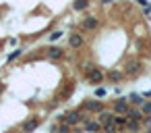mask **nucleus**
Instances as JSON below:
<instances>
[{"label": "nucleus", "instance_id": "obj_1", "mask_svg": "<svg viewBox=\"0 0 151 133\" xmlns=\"http://www.w3.org/2000/svg\"><path fill=\"white\" fill-rule=\"evenodd\" d=\"M89 118H91V114H89V112H81L79 108H75V110H64V112L56 114V123H66V125H70V127L85 125Z\"/></svg>", "mask_w": 151, "mask_h": 133}, {"label": "nucleus", "instance_id": "obj_2", "mask_svg": "<svg viewBox=\"0 0 151 133\" xmlns=\"http://www.w3.org/2000/svg\"><path fill=\"white\" fill-rule=\"evenodd\" d=\"M122 71H124V77H130V79H137L143 71H145V67H143V58H137V56H132V58H128L126 63H124V67H122Z\"/></svg>", "mask_w": 151, "mask_h": 133}, {"label": "nucleus", "instance_id": "obj_3", "mask_svg": "<svg viewBox=\"0 0 151 133\" xmlns=\"http://www.w3.org/2000/svg\"><path fill=\"white\" fill-rule=\"evenodd\" d=\"M81 112H89V114H97V112H101L104 108H106V104H104V100H99V98H89V100H83L79 106H77Z\"/></svg>", "mask_w": 151, "mask_h": 133}, {"label": "nucleus", "instance_id": "obj_4", "mask_svg": "<svg viewBox=\"0 0 151 133\" xmlns=\"http://www.w3.org/2000/svg\"><path fill=\"white\" fill-rule=\"evenodd\" d=\"M97 27H99V17H97V15H85V17H81V21H79V29H81L83 33L97 31Z\"/></svg>", "mask_w": 151, "mask_h": 133}, {"label": "nucleus", "instance_id": "obj_5", "mask_svg": "<svg viewBox=\"0 0 151 133\" xmlns=\"http://www.w3.org/2000/svg\"><path fill=\"white\" fill-rule=\"evenodd\" d=\"M85 79H87V83L89 85H104V81H106V71L101 69V67H93L87 75H85Z\"/></svg>", "mask_w": 151, "mask_h": 133}, {"label": "nucleus", "instance_id": "obj_6", "mask_svg": "<svg viewBox=\"0 0 151 133\" xmlns=\"http://www.w3.org/2000/svg\"><path fill=\"white\" fill-rule=\"evenodd\" d=\"M110 108L114 110V114H126V110L130 108L126 96H118L116 100H110Z\"/></svg>", "mask_w": 151, "mask_h": 133}, {"label": "nucleus", "instance_id": "obj_7", "mask_svg": "<svg viewBox=\"0 0 151 133\" xmlns=\"http://www.w3.org/2000/svg\"><path fill=\"white\" fill-rule=\"evenodd\" d=\"M64 56H66V50L60 48V46H48V48H46V58H48L50 63H58V60H62Z\"/></svg>", "mask_w": 151, "mask_h": 133}, {"label": "nucleus", "instance_id": "obj_8", "mask_svg": "<svg viewBox=\"0 0 151 133\" xmlns=\"http://www.w3.org/2000/svg\"><path fill=\"white\" fill-rule=\"evenodd\" d=\"M42 125V116H29V118H25L23 123H21V133H33L37 127Z\"/></svg>", "mask_w": 151, "mask_h": 133}, {"label": "nucleus", "instance_id": "obj_9", "mask_svg": "<svg viewBox=\"0 0 151 133\" xmlns=\"http://www.w3.org/2000/svg\"><path fill=\"white\" fill-rule=\"evenodd\" d=\"M66 44H68L70 50H81V48L85 46V38H83L81 31H73V33L68 36V40H66Z\"/></svg>", "mask_w": 151, "mask_h": 133}, {"label": "nucleus", "instance_id": "obj_10", "mask_svg": "<svg viewBox=\"0 0 151 133\" xmlns=\"http://www.w3.org/2000/svg\"><path fill=\"white\" fill-rule=\"evenodd\" d=\"M122 79H124V71L122 69H108L106 71V81L108 83L114 85V83H120Z\"/></svg>", "mask_w": 151, "mask_h": 133}, {"label": "nucleus", "instance_id": "obj_11", "mask_svg": "<svg viewBox=\"0 0 151 133\" xmlns=\"http://www.w3.org/2000/svg\"><path fill=\"white\" fill-rule=\"evenodd\" d=\"M85 133H104V125L97 121V118H89L85 125H83Z\"/></svg>", "mask_w": 151, "mask_h": 133}, {"label": "nucleus", "instance_id": "obj_12", "mask_svg": "<svg viewBox=\"0 0 151 133\" xmlns=\"http://www.w3.org/2000/svg\"><path fill=\"white\" fill-rule=\"evenodd\" d=\"M128 121H139V123H143V118H145V114L141 112V108L139 106H130L128 110H126V114H124Z\"/></svg>", "mask_w": 151, "mask_h": 133}, {"label": "nucleus", "instance_id": "obj_13", "mask_svg": "<svg viewBox=\"0 0 151 133\" xmlns=\"http://www.w3.org/2000/svg\"><path fill=\"white\" fill-rule=\"evenodd\" d=\"M95 118H97V121H99L101 125L114 123V110H112V108H110V110H108V108H104L101 112H97V114H95Z\"/></svg>", "mask_w": 151, "mask_h": 133}, {"label": "nucleus", "instance_id": "obj_14", "mask_svg": "<svg viewBox=\"0 0 151 133\" xmlns=\"http://www.w3.org/2000/svg\"><path fill=\"white\" fill-rule=\"evenodd\" d=\"M126 100H128V104L130 106H143V102H145V98H143V94H137V92H130L128 96H126Z\"/></svg>", "mask_w": 151, "mask_h": 133}, {"label": "nucleus", "instance_id": "obj_15", "mask_svg": "<svg viewBox=\"0 0 151 133\" xmlns=\"http://www.w3.org/2000/svg\"><path fill=\"white\" fill-rule=\"evenodd\" d=\"M141 123L139 121H126V125H124V131L126 133H141Z\"/></svg>", "mask_w": 151, "mask_h": 133}, {"label": "nucleus", "instance_id": "obj_16", "mask_svg": "<svg viewBox=\"0 0 151 133\" xmlns=\"http://www.w3.org/2000/svg\"><path fill=\"white\" fill-rule=\"evenodd\" d=\"M106 96H108V87H106V85H95V87H93V98H99V100H101V98H106Z\"/></svg>", "mask_w": 151, "mask_h": 133}, {"label": "nucleus", "instance_id": "obj_17", "mask_svg": "<svg viewBox=\"0 0 151 133\" xmlns=\"http://www.w3.org/2000/svg\"><path fill=\"white\" fill-rule=\"evenodd\" d=\"M89 4H91L89 0H75V2H73V11L81 13V11H85V9H87Z\"/></svg>", "mask_w": 151, "mask_h": 133}, {"label": "nucleus", "instance_id": "obj_18", "mask_svg": "<svg viewBox=\"0 0 151 133\" xmlns=\"http://www.w3.org/2000/svg\"><path fill=\"white\" fill-rule=\"evenodd\" d=\"M62 36H64V31H62V29H54V31L48 36V42H50V44H54V42H58Z\"/></svg>", "mask_w": 151, "mask_h": 133}, {"label": "nucleus", "instance_id": "obj_19", "mask_svg": "<svg viewBox=\"0 0 151 133\" xmlns=\"http://www.w3.org/2000/svg\"><path fill=\"white\" fill-rule=\"evenodd\" d=\"M122 129L116 125V123H108V125H104V133H120Z\"/></svg>", "mask_w": 151, "mask_h": 133}, {"label": "nucleus", "instance_id": "obj_20", "mask_svg": "<svg viewBox=\"0 0 151 133\" xmlns=\"http://www.w3.org/2000/svg\"><path fill=\"white\" fill-rule=\"evenodd\" d=\"M126 121H128V118H126L124 114H114V123H116V125H118L122 131H124V125H126Z\"/></svg>", "mask_w": 151, "mask_h": 133}, {"label": "nucleus", "instance_id": "obj_21", "mask_svg": "<svg viewBox=\"0 0 151 133\" xmlns=\"http://www.w3.org/2000/svg\"><path fill=\"white\" fill-rule=\"evenodd\" d=\"M23 52H25L23 48H19V50H13V52H9V56H6V58H9V63H13V60H17V58H19V56H21Z\"/></svg>", "mask_w": 151, "mask_h": 133}, {"label": "nucleus", "instance_id": "obj_22", "mask_svg": "<svg viewBox=\"0 0 151 133\" xmlns=\"http://www.w3.org/2000/svg\"><path fill=\"white\" fill-rule=\"evenodd\" d=\"M56 133H73V127H70V125H66V123H58Z\"/></svg>", "mask_w": 151, "mask_h": 133}, {"label": "nucleus", "instance_id": "obj_23", "mask_svg": "<svg viewBox=\"0 0 151 133\" xmlns=\"http://www.w3.org/2000/svg\"><path fill=\"white\" fill-rule=\"evenodd\" d=\"M58 106H60V100L56 98V100H52V102H48V106H46V110H48V112H52V110H56Z\"/></svg>", "mask_w": 151, "mask_h": 133}, {"label": "nucleus", "instance_id": "obj_24", "mask_svg": "<svg viewBox=\"0 0 151 133\" xmlns=\"http://www.w3.org/2000/svg\"><path fill=\"white\" fill-rule=\"evenodd\" d=\"M141 112H143V114H151V100H145V102H143Z\"/></svg>", "mask_w": 151, "mask_h": 133}, {"label": "nucleus", "instance_id": "obj_25", "mask_svg": "<svg viewBox=\"0 0 151 133\" xmlns=\"http://www.w3.org/2000/svg\"><path fill=\"white\" fill-rule=\"evenodd\" d=\"M141 13H143V17H151V2H147V4L141 9Z\"/></svg>", "mask_w": 151, "mask_h": 133}, {"label": "nucleus", "instance_id": "obj_26", "mask_svg": "<svg viewBox=\"0 0 151 133\" xmlns=\"http://www.w3.org/2000/svg\"><path fill=\"white\" fill-rule=\"evenodd\" d=\"M141 125H143L145 129H147V127H151V114H145V118H143V123H141Z\"/></svg>", "mask_w": 151, "mask_h": 133}, {"label": "nucleus", "instance_id": "obj_27", "mask_svg": "<svg viewBox=\"0 0 151 133\" xmlns=\"http://www.w3.org/2000/svg\"><path fill=\"white\" fill-rule=\"evenodd\" d=\"M56 129H58V123H52V125H48V133H56Z\"/></svg>", "mask_w": 151, "mask_h": 133}, {"label": "nucleus", "instance_id": "obj_28", "mask_svg": "<svg viewBox=\"0 0 151 133\" xmlns=\"http://www.w3.org/2000/svg\"><path fill=\"white\" fill-rule=\"evenodd\" d=\"M73 133H85L83 125H77V127H73Z\"/></svg>", "mask_w": 151, "mask_h": 133}, {"label": "nucleus", "instance_id": "obj_29", "mask_svg": "<svg viewBox=\"0 0 151 133\" xmlns=\"http://www.w3.org/2000/svg\"><path fill=\"white\" fill-rule=\"evenodd\" d=\"M120 92H122V89H120V85H116V87L112 89V96H116V98H118V96H120Z\"/></svg>", "mask_w": 151, "mask_h": 133}, {"label": "nucleus", "instance_id": "obj_30", "mask_svg": "<svg viewBox=\"0 0 151 133\" xmlns=\"http://www.w3.org/2000/svg\"><path fill=\"white\" fill-rule=\"evenodd\" d=\"M99 2H101V4L106 7V4H114V2H116V0H99Z\"/></svg>", "mask_w": 151, "mask_h": 133}, {"label": "nucleus", "instance_id": "obj_31", "mask_svg": "<svg viewBox=\"0 0 151 133\" xmlns=\"http://www.w3.org/2000/svg\"><path fill=\"white\" fill-rule=\"evenodd\" d=\"M143 98H145V100H149V98H151V89H147V92H143Z\"/></svg>", "mask_w": 151, "mask_h": 133}, {"label": "nucleus", "instance_id": "obj_32", "mask_svg": "<svg viewBox=\"0 0 151 133\" xmlns=\"http://www.w3.org/2000/svg\"><path fill=\"white\" fill-rule=\"evenodd\" d=\"M9 44L11 46H17V38H9Z\"/></svg>", "mask_w": 151, "mask_h": 133}, {"label": "nucleus", "instance_id": "obj_33", "mask_svg": "<svg viewBox=\"0 0 151 133\" xmlns=\"http://www.w3.org/2000/svg\"><path fill=\"white\" fill-rule=\"evenodd\" d=\"M134 2H137V4H141V7H145V4L149 2V0H134Z\"/></svg>", "mask_w": 151, "mask_h": 133}, {"label": "nucleus", "instance_id": "obj_34", "mask_svg": "<svg viewBox=\"0 0 151 133\" xmlns=\"http://www.w3.org/2000/svg\"><path fill=\"white\" fill-rule=\"evenodd\" d=\"M4 92V83H0V94H2Z\"/></svg>", "mask_w": 151, "mask_h": 133}, {"label": "nucleus", "instance_id": "obj_35", "mask_svg": "<svg viewBox=\"0 0 151 133\" xmlns=\"http://www.w3.org/2000/svg\"><path fill=\"white\" fill-rule=\"evenodd\" d=\"M143 133H151V127H147V129H145V131H143Z\"/></svg>", "mask_w": 151, "mask_h": 133}]
</instances>
